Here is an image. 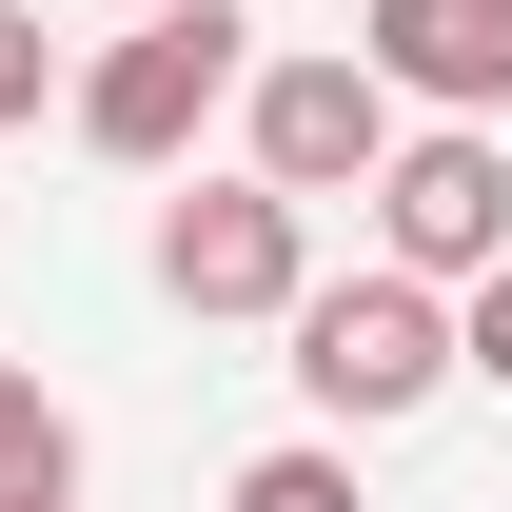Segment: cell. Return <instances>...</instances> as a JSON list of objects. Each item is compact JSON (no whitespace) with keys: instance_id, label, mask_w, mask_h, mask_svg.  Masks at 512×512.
<instances>
[{"instance_id":"obj_1","label":"cell","mask_w":512,"mask_h":512,"mask_svg":"<svg viewBox=\"0 0 512 512\" xmlns=\"http://www.w3.org/2000/svg\"><path fill=\"white\" fill-rule=\"evenodd\" d=\"M237 79H256V20H237V0H178V20H138V40H99V60H79L60 119L99 138L119 178H178L197 138L237 119Z\"/></svg>"},{"instance_id":"obj_2","label":"cell","mask_w":512,"mask_h":512,"mask_svg":"<svg viewBox=\"0 0 512 512\" xmlns=\"http://www.w3.org/2000/svg\"><path fill=\"white\" fill-rule=\"evenodd\" d=\"M276 335H296V394H316L335 434H394V414H434V394H453V296H434V276H394V256H375V276H316Z\"/></svg>"},{"instance_id":"obj_3","label":"cell","mask_w":512,"mask_h":512,"mask_svg":"<svg viewBox=\"0 0 512 512\" xmlns=\"http://www.w3.org/2000/svg\"><path fill=\"white\" fill-rule=\"evenodd\" d=\"M394 138H414V99H394L355 40H316V60H256V79H237V178H276V197H375Z\"/></svg>"},{"instance_id":"obj_4","label":"cell","mask_w":512,"mask_h":512,"mask_svg":"<svg viewBox=\"0 0 512 512\" xmlns=\"http://www.w3.org/2000/svg\"><path fill=\"white\" fill-rule=\"evenodd\" d=\"M375 256L434 276V296H473V276L512 256V138H493V119H414V138L375 158Z\"/></svg>"},{"instance_id":"obj_5","label":"cell","mask_w":512,"mask_h":512,"mask_svg":"<svg viewBox=\"0 0 512 512\" xmlns=\"http://www.w3.org/2000/svg\"><path fill=\"white\" fill-rule=\"evenodd\" d=\"M158 296H178V316H296V296H316V197H276V178L158 197Z\"/></svg>"},{"instance_id":"obj_6","label":"cell","mask_w":512,"mask_h":512,"mask_svg":"<svg viewBox=\"0 0 512 512\" xmlns=\"http://www.w3.org/2000/svg\"><path fill=\"white\" fill-rule=\"evenodd\" d=\"M355 60H375L414 119H512V0H375Z\"/></svg>"},{"instance_id":"obj_7","label":"cell","mask_w":512,"mask_h":512,"mask_svg":"<svg viewBox=\"0 0 512 512\" xmlns=\"http://www.w3.org/2000/svg\"><path fill=\"white\" fill-rule=\"evenodd\" d=\"M0 493H79V414L20 375V355H0Z\"/></svg>"},{"instance_id":"obj_8","label":"cell","mask_w":512,"mask_h":512,"mask_svg":"<svg viewBox=\"0 0 512 512\" xmlns=\"http://www.w3.org/2000/svg\"><path fill=\"white\" fill-rule=\"evenodd\" d=\"M217 512H355V453H335V434H296V453H256Z\"/></svg>"},{"instance_id":"obj_9","label":"cell","mask_w":512,"mask_h":512,"mask_svg":"<svg viewBox=\"0 0 512 512\" xmlns=\"http://www.w3.org/2000/svg\"><path fill=\"white\" fill-rule=\"evenodd\" d=\"M40 99H79L60 40H40V0H0V138H40Z\"/></svg>"},{"instance_id":"obj_10","label":"cell","mask_w":512,"mask_h":512,"mask_svg":"<svg viewBox=\"0 0 512 512\" xmlns=\"http://www.w3.org/2000/svg\"><path fill=\"white\" fill-rule=\"evenodd\" d=\"M453 375H473V394H512V256L453 296Z\"/></svg>"},{"instance_id":"obj_11","label":"cell","mask_w":512,"mask_h":512,"mask_svg":"<svg viewBox=\"0 0 512 512\" xmlns=\"http://www.w3.org/2000/svg\"><path fill=\"white\" fill-rule=\"evenodd\" d=\"M0 512H79V493H0Z\"/></svg>"},{"instance_id":"obj_12","label":"cell","mask_w":512,"mask_h":512,"mask_svg":"<svg viewBox=\"0 0 512 512\" xmlns=\"http://www.w3.org/2000/svg\"><path fill=\"white\" fill-rule=\"evenodd\" d=\"M138 20H178V0H138Z\"/></svg>"}]
</instances>
